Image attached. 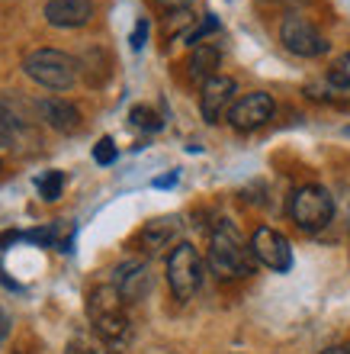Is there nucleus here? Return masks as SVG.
Listing matches in <instances>:
<instances>
[{
    "mask_svg": "<svg viewBox=\"0 0 350 354\" xmlns=\"http://www.w3.org/2000/svg\"><path fill=\"white\" fill-rule=\"evenodd\" d=\"M257 268L254 254H251V245H244L241 232L229 219L215 223L209 235V270L219 280H241L251 277Z\"/></svg>",
    "mask_w": 350,
    "mask_h": 354,
    "instance_id": "nucleus-1",
    "label": "nucleus"
},
{
    "mask_svg": "<svg viewBox=\"0 0 350 354\" xmlns=\"http://www.w3.org/2000/svg\"><path fill=\"white\" fill-rule=\"evenodd\" d=\"M87 316H90L93 332H97L110 348L129 345L132 319H129V313H126L122 297L113 290V283H103V287L90 290V297H87Z\"/></svg>",
    "mask_w": 350,
    "mask_h": 354,
    "instance_id": "nucleus-2",
    "label": "nucleus"
},
{
    "mask_svg": "<svg viewBox=\"0 0 350 354\" xmlns=\"http://www.w3.org/2000/svg\"><path fill=\"white\" fill-rule=\"evenodd\" d=\"M286 213L302 232H322L334 219V196L322 184H302L293 190Z\"/></svg>",
    "mask_w": 350,
    "mask_h": 354,
    "instance_id": "nucleus-3",
    "label": "nucleus"
},
{
    "mask_svg": "<svg viewBox=\"0 0 350 354\" xmlns=\"http://www.w3.org/2000/svg\"><path fill=\"white\" fill-rule=\"evenodd\" d=\"M23 71L48 91H71L77 81V58L58 52V48H36L26 55Z\"/></svg>",
    "mask_w": 350,
    "mask_h": 354,
    "instance_id": "nucleus-4",
    "label": "nucleus"
},
{
    "mask_svg": "<svg viewBox=\"0 0 350 354\" xmlns=\"http://www.w3.org/2000/svg\"><path fill=\"white\" fill-rule=\"evenodd\" d=\"M167 283L180 303L193 299V293L203 287V258L190 242H177L167 254Z\"/></svg>",
    "mask_w": 350,
    "mask_h": 354,
    "instance_id": "nucleus-5",
    "label": "nucleus"
},
{
    "mask_svg": "<svg viewBox=\"0 0 350 354\" xmlns=\"http://www.w3.org/2000/svg\"><path fill=\"white\" fill-rule=\"evenodd\" d=\"M280 42L286 46V52H293L299 58H318L328 52V39L305 17H295V13L280 23Z\"/></svg>",
    "mask_w": 350,
    "mask_h": 354,
    "instance_id": "nucleus-6",
    "label": "nucleus"
},
{
    "mask_svg": "<svg viewBox=\"0 0 350 354\" xmlns=\"http://www.w3.org/2000/svg\"><path fill=\"white\" fill-rule=\"evenodd\" d=\"M251 254H254L257 264L277 270V274H286V270L293 268V245H289V239L283 232L270 229V225L254 229V235H251Z\"/></svg>",
    "mask_w": 350,
    "mask_h": 354,
    "instance_id": "nucleus-7",
    "label": "nucleus"
},
{
    "mask_svg": "<svg viewBox=\"0 0 350 354\" xmlns=\"http://www.w3.org/2000/svg\"><path fill=\"white\" fill-rule=\"evenodd\" d=\"M273 113H277L273 97L264 91H254V93H244L241 100L231 103L229 122H231V129H238V132H254V129H260V126H267V122L273 120Z\"/></svg>",
    "mask_w": 350,
    "mask_h": 354,
    "instance_id": "nucleus-8",
    "label": "nucleus"
},
{
    "mask_svg": "<svg viewBox=\"0 0 350 354\" xmlns=\"http://www.w3.org/2000/svg\"><path fill=\"white\" fill-rule=\"evenodd\" d=\"M113 290L122 297V303H139L151 290V268L142 258H126L119 268L113 270Z\"/></svg>",
    "mask_w": 350,
    "mask_h": 354,
    "instance_id": "nucleus-9",
    "label": "nucleus"
},
{
    "mask_svg": "<svg viewBox=\"0 0 350 354\" xmlns=\"http://www.w3.org/2000/svg\"><path fill=\"white\" fill-rule=\"evenodd\" d=\"M235 93H238V84L225 75H215L203 84V93H200V113H203L206 122H219L222 116H229L231 103H235Z\"/></svg>",
    "mask_w": 350,
    "mask_h": 354,
    "instance_id": "nucleus-10",
    "label": "nucleus"
},
{
    "mask_svg": "<svg viewBox=\"0 0 350 354\" xmlns=\"http://www.w3.org/2000/svg\"><path fill=\"white\" fill-rule=\"evenodd\" d=\"M93 17L90 0H48L46 3V19L58 29H77L87 26Z\"/></svg>",
    "mask_w": 350,
    "mask_h": 354,
    "instance_id": "nucleus-11",
    "label": "nucleus"
},
{
    "mask_svg": "<svg viewBox=\"0 0 350 354\" xmlns=\"http://www.w3.org/2000/svg\"><path fill=\"white\" fill-rule=\"evenodd\" d=\"M39 113H42V120L55 132L71 136V132L81 129V110L71 100H65V97H46V100H39Z\"/></svg>",
    "mask_w": 350,
    "mask_h": 354,
    "instance_id": "nucleus-12",
    "label": "nucleus"
},
{
    "mask_svg": "<svg viewBox=\"0 0 350 354\" xmlns=\"http://www.w3.org/2000/svg\"><path fill=\"white\" fill-rule=\"evenodd\" d=\"M177 232H180V223H177V216H161V219H151V223L142 229L139 245L145 248L148 254H157V252H164L167 245H174Z\"/></svg>",
    "mask_w": 350,
    "mask_h": 354,
    "instance_id": "nucleus-13",
    "label": "nucleus"
},
{
    "mask_svg": "<svg viewBox=\"0 0 350 354\" xmlns=\"http://www.w3.org/2000/svg\"><path fill=\"white\" fill-rule=\"evenodd\" d=\"M219 65H222V52L215 46H193V55L186 62V75H190V81L206 84L209 77L219 75Z\"/></svg>",
    "mask_w": 350,
    "mask_h": 354,
    "instance_id": "nucleus-14",
    "label": "nucleus"
},
{
    "mask_svg": "<svg viewBox=\"0 0 350 354\" xmlns=\"http://www.w3.org/2000/svg\"><path fill=\"white\" fill-rule=\"evenodd\" d=\"M39 187V196L46 200V203H55L58 196H61V190H65V174L61 171H46V174L36 180Z\"/></svg>",
    "mask_w": 350,
    "mask_h": 354,
    "instance_id": "nucleus-15",
    "label": "nucleus"
},
{
    "mask_svg": "<svg viewBox=\"0 0 350 354\" xmlns=\"http://www.w3.org/2000/svg\"><path fill=\"white\" fill-rule=\"evenodd\" d=\"M17 116L7 110V103L0 100V149H10L17 142Z\"/></svg>",
    "mask_w": 350,
    "mask_h": 354,
    "instance_id": "nucleus-16",
    "label": "nucleus"
},
{
    "mask_svg": "<svg viewBox=\"0 0 350 354\" xmlns=\"http://www.w3.org/2000/svg\"><path fill=\"white\" fill-rule=\"evenodd\" d=\"M129 120H132V126H142V129H148V132L161 129V116H157L151 106H132Z\"/></svg>",
    "mask_w": 350,
    "mask_h": 354,
    "instance_id": "nucleus-17",
    "label": "nucleus"
},
{
    "mask_svg": "<svg viewBox=\"0 0 350 354\" xmlns=\"http://www.w3.org/2000/svg\"><path fill=\"white\" fill-rule=\"evenodd\" d=\"M328 81H331L334 87H344V91H350V52H344V55L331 65V71H328Z\"/></svg>",
    "mask_w": 350,
    "mask_h": 354,
    "instance_id": "nucleus-18",
    "label": "nucleus"
},
{
    "mask_svg": "<svg viewBox=\"0 0 350 354\" xmlns=\"http://www.w3.org/2000/svg\"><path fill=\"white\" fill-rule=\"evenodd\" d=\"M93 161H97V165H113V161H116V145H113V139H100L93 145Z\"/></svg>",
    "mask_w": 350,
    "mask_h": 354,
    "instance_id": "nucleus-19",
    "label": "nucleus"
},
{
    "mask_svg": "<svg viewBox=\"0 0 350 354\" xmlns=\"http://www.w3.org/2000/svg\"><path fill=\"white\" fill-rule=\"evenodd\" d=\"M215 29H219V19H215V17H212V13H209V17H206L203 23H200V26H196L193 32L186 36V42H190V46H200V39H203V36H209V32H215Z\"/></svg>",
    "mask_w": 350,
    "mask_h": 354,
    "instance_id": "nucleus-20",
    "label": "nucleus"
},
{
    "mask_svg": "<svg viewBox=\"0 0 350 354\" xmlns=\"http://www.w3.org/2000/svg\"><path fill=\"white\" fill-rule=\"evenodd\" d=\"M145 39H148V19H139V23H135V32H132V48H135V52H139V48H145Z\"/></svg>",
    "mask_w": 350,
    "mask_h": 354,
    "instance_id": "nucleus-21",
    "label": "nucleus"
},
{
    "mask_svg": "<svg viewBox=\"0 0 350 354\" xmlns=\"http://www.w3.org/2000/svg\"><path fill=\"white\" fill-rule=\"evenodd\" d=\"M155 3H157L161 10H167V13H186L193 0H155Z\"/></svg>",
    "mask_w": 350,
    "mask_h": 354,
    "instance_id": "nucleus-22",
    "label": "nucleus"
},
{
    "mask_svg": "<svg viewBox=\"0 0 350 354\" xmlns=\"http://www.w3.org/2000/svg\"><path fill=\"white\" fill-rule=\"evenodd\" d=\"M65 354H90V348L84 345V342H71V345H68V351Z\"/></svg>",
    "mask_w": 350,
    "mask_h": 354,
    "instance_id": "nucleus-23",
    "label": "nucleus"
},
{
    "mask_svg": "<svg viewBox=\"0 0 350 354\" xmlns=\"http://www.w3.org/2000/svg\"><path fill=\"white\" fill-rule=\"evenodd\" d=\"M7 332H10V319H7V313L0 309V342L7 338Z\"/></svg>",
    "mask_w": 350,
    "mask_h": 354,
    "instance_id": "nucleus-24",
    "label": "nucleus"
},
{
    "mask_svg": "<svg viewBox=\"0 0 350 354\" xmlns=\"http://www.w3.org/2000/svg\"><path fill=\"white\" fill-rule=\"evenodd\" d=\"M177 180V174H167V177H161V180H155V187H171Z\"/></svg>",
    "mask_w": 350,
    "mask_h": 354,
    "instance_id": "nucleus-25",
    "label": "nucleus"
},
{
    "mask_svg": "<svg viewBox=\"0 0 350 354\" xmlns=\"http://www.w3.org/2000/svg\"><path fill=\"white\" fill-rule=\"evenodd\" d=\"M322 354H344V348H328V351H322Z\"/></svg>",
    "mask_w": 350,
    "mask_h": 354,
    "instance_id": "nucleus-26",
    "label": "nucleus"
},
{
    "mask_svg": "<svg viewBox=\"0 0 350 354\" xmlns=\"http://www.w3.org/2000/svg\"><path fill=\"white\" fill-rule=\"evenodd\" d=\"M347 229H350V196H347Z\"/></svg>",
    "mask_w": 350,
    "mask_h": 354,
    "instance_id": "nucleus-27",
    "label": "nucleus"
},
{
    "mask_svg": "<svg viewBox=\"0 0 350 354\" xmlns=\"http://www.w3.org/2000/svg\"><path fill=\"white\" fill-rule=\"evenodd\" d=\"M90 354H116V351H90Z\"/></svg>",
    "mask_w": 350,
    "mask_h": 354,
    "instance_id": "nucleus-28",
    "label": "nucleus"
},
{
    "mask_svg": "<svg viewBox=\"0 0 350 354\" xmlns=\"http://www.w3.org/2000/svg\"><path fill=\"white\" fill-rule=\"evenodd\" d=\"M344 354H350V345H344Z\"/></svg>",
    "mask_w": 350,
    "mask_h": 354,
    "instance_id": "nucleus-29",
    "label": "nucleus"
}]
</instances>
